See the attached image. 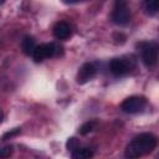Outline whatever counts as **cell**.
<instances>
[{
	"label": "cell",
	"mask_w": 159,
	"mask_h": 159,
	"mask_svg": "<svg viewBox=\"0 0 159 159\" xmlns=\"http://www.w3.org/2000/svg\"><path fill=\"white\" fill-rule=\"evenodd\" d=\"M155 147L157 138L152 133H142L128 143L124 155L127 159H138L152 153Z\"/></svg>",
	"instance_id": "cell-1"
},
{
	"label": "cell",
	"mask_w": 159,
	"mask_h": 159,
	"mask_svg": "<svg viewBox=\"0 0 159 159\" xmlns=\"http://www.w3.org/2000/svg\"><path fill=\"white\" fill-rule=\"evenodd\" d=\"M63 52V47L57 45V43H42L35 47L34 52H32V57L36 62H41L45 58H50V57H56L62 55Z\"/></svg>",
	"instance_id": "cell-2"
},
{
	"label": "cell",
	"mask_w": 159,
	"mask_h": 159,
	"mask_svg": "<svg viewBox=\"0 0 159 159\" xmlns=\"http://www.w3.org/2000/svg\"><path fill=\"white\" fill-rule=\"evenodd\" d=\"M142 60L147 67H152L158 60V46L154 42H140L138 43Z\"/></svg>",
	"instance_id": "cell-3"
},
{
	"label": "cell",
	"mask_w": 159,
	"mask_h": 159,
	"mask_svg": "<svg viewBox=\"0 0 159 159\" xmlns=\"http://www.w3.org/2000/svg\"><path fill=\"white\" fill-rule=\"evenodd\" d=\"M147 104V101L144 97L142 96H130L128 98H125L122 104H120V109L125 113L129 114H134V113H139L144 109Z\"/></svg>",
	"instance_id": "cell-4"
},
{
	"label": "cell",
	"mask_w": 159,
	"mask_h": 159,
	"mask_svg": "<svg viewBox=\"0 0 159 159\" xmlns=\"http://www.w3.org/2000/svg\"><path fill=\"white\" fill-rule=\"evenodd\" d=\"M112 21L116 25L124 26L130 21V11L124 1H117L112 12Z\"/></svg>",
	"instance_id": "cell-5"
},
{
	"label": "cell",
	"mask_w": 159,
	"mask_h": 159,
	"mask_svg": "<svg viewBox=\"0 0 159 159\" xmlns=\"http://www.w3.org/2000/svg\"><path fill=\"white\" fill-rule=\"evenodd\" d=\"M109 71L112 75L117 77L125 76L130 71L129 61H127L125 58H113L109 62Z\"/></svg>",
	"instance_id": "cell-6"
},
{
	"label": "cell",
	"mask_w": 159,
	"mask_h": 159,
	"mask_svg": "<svg viewBox=\"0 0 159 159\" xmlns=\"http://www.w3.org/2000/svg\"><path fill=\"white\" fill-rule=\"evenodd\" d=\"M97 73V67L92 63V62H86L83 63L77 73V82L83 84L86 82H88L89 80H92Z\"/></svg>",
	"instance_id": "cell-7"
},
{
	"label": "cell",
	"mask_w": 159,
	"mask_h": 159,
	"mask_svg": "<svg viewBox=\"0 0 159 159\" xmlns=\"http://www.w3.org/2000/svg\"><path fill=\"white\" fill-rule=\"evenodd\" d=\"M53 35L57 40H66L71 36V27L67 22H57L53 26Z\"/></svg>",
	"instance_id": "cell-8"
},
{
	"label": "cell",
	"mask_w": 159,
	"mask_h": 159,
	"mask_svg": "<svg viewBox=\"0 0 159 159\" xmlns=\"http://www.w3.org/2000/svg\"><path fill=\"white\" fill-rule=\"evenodd\" d=\"M93 157V150L89 148H76L75 150L71 152V158L72 159H91Z\"/></svg>",
	"instance_id": "cell-9"
},
{
	"label": "cell",
	"mask_w": 159,
	"mask_h": 159,
	"mask_svg": "<svg viewBox=\"0 0 159 159\" xmlns=\"http://www.w3.org/2000/svg\"><path fill=\"white\" fill-rule=\"evenodd\" d=\"M35 47H36V45H35V40H34L32 36H29L27 35V36H25L22 39V41H21V48H22V52L25 55H29V56L32 55Z\"/></svg>",
	"instance_id": "cell-10"
},
{
	"label": "cell",
	"mask_w": 159,
	"mask_h": 159,
	"mask_svg": "<svg viewBox=\"0 0 159 159\" xmlns=\"http://www.w3.org/2000/svg\"><path fill=\"white\" fill-rule=\"evenodd\" d=\"M158 9H159L158 1L150 0V1H145L144 2V10H145V12L148 15H155L158 12Z\"/></svg>",
	"instance_id": "cell-11"
},
{
	"label": "cell",
	"mask_w": 159,
	"mask_h": 159,
	"mask_svg": "<svg viewBox=\"0 0 159 159\" xmlns=\"http://www.w3.org/2000/svg\"><path fill=\"white\" fill-rule=\"evenodd\" d=\"M94 127H96V122H94V120H89V122L83 123V124L80 127L78 132H80V134L86 135V134H88L89 132H92V130L94 129Z\"/></svg>",
	"instance_id": "cell-12"
},
{
	"label": "cell",
	"mask_w": 159,
	"mask_h": 159,
	"mask_svg": "<svg viewBox=\"0 0 159 159\" xmlns=\"http://www.w3.org/2000/svg\"><path fill=\"white\" fill-rule=\"evenodd\" d=\"M12 154V147L11 145H5L0 148V159H6Z\"/></svg>",
	"instance_id": "cell-13"
},
{
	"label": "cell",
	"mask_w": 159,
	"mask_h": 159,
	"mask_svg": "<svg viewBox=\"0 0 159 159\" xmlns=\"http://www.w3.org/2000/svg\"><path fill=\"white\" fill-rule=\"evenodd\" d=\"M67 148H68V150H75L76 148H78V142H77V139L76 138H70L68 139V142H67Z\"/></svg>",
	"instance_id": "cell-14"
},
{
	"label": "cell",
	"mask_w": 159,
	"mask_h": 159,
	"mask_svg": "<svg viewBox=\"0 0 159 159\" xmlns=\"http://www.w3.org/2000/svg\"><path fill=\"white\" fill-rule=\"evenodd\" d=\"M19 133H20V128H15V129H12V130H10V132L5 133V134L2 135V139L5 140V139L11 138V137H14V135H16V134H19Z\"/></svg>",
	"instance_id": "cell-15"
},
{
	"label": "cell",
	"mask_w": 159,
	"mask_h": 159,
	"mask_svg": "<svg viewBox=\"0 0 159 159\" xmlns=\"http://www.w3.org/2000/svg\"><path fill=\"white\" fill-rule=\"evenodd\" d=\"M2 117H4V114H2V112H1V109H0V123L2 122Z\"/></svg>",
	"instance_id": "cell-16"
},
{
	"label": "cell",
	"mask_w": 159,
	"mask_h": 159,
	"mask_svg": "<svg viewBox=\"0 0 159 159\" xmlns=\"http://www.w3.org/2000/svg\"><path fill=\"white\" fill-rule=\"evenodd\" d=\"M1 4H4V1H0V5H1Z\"/></svg>",
	"instance_id": "cell-17"
}]
</instances>
